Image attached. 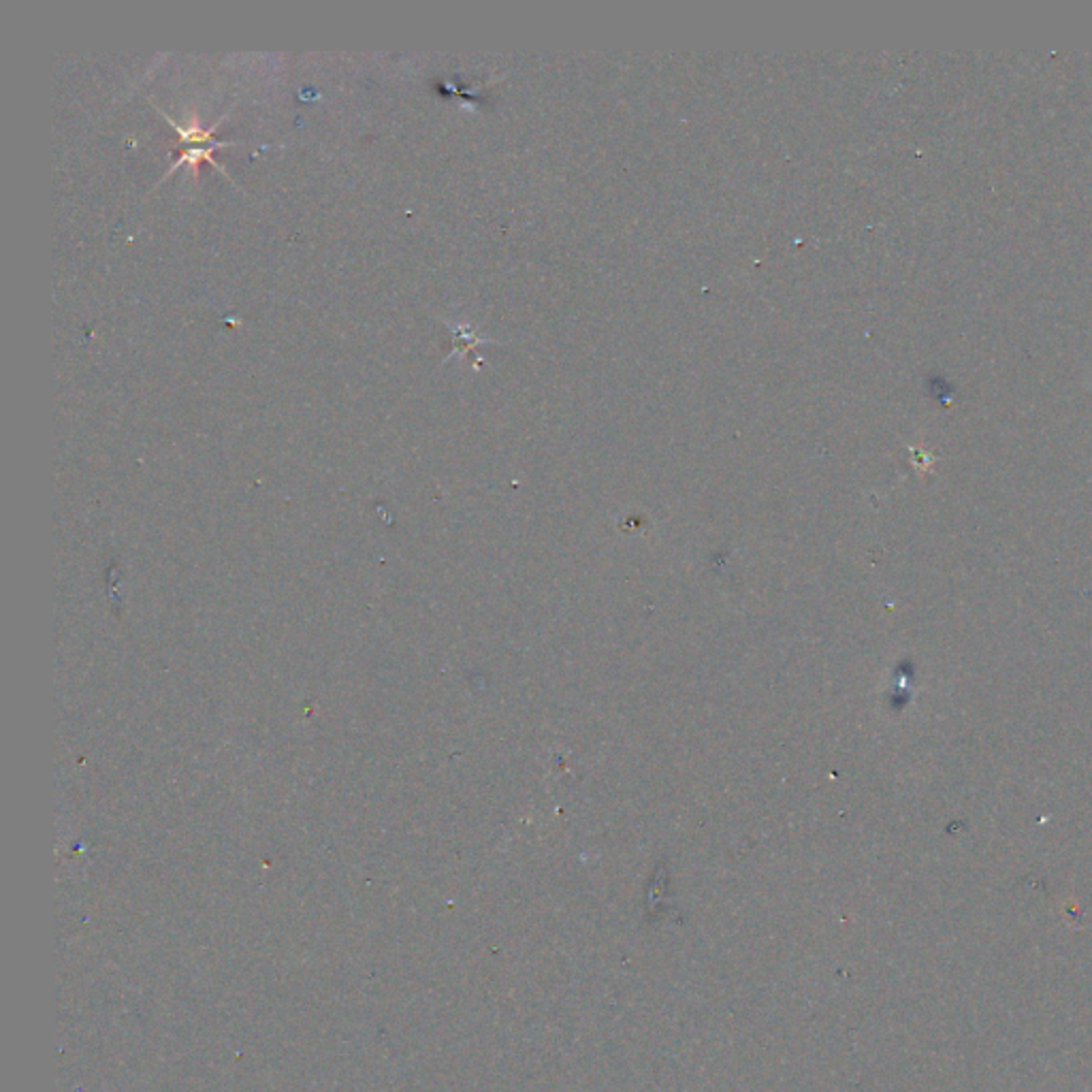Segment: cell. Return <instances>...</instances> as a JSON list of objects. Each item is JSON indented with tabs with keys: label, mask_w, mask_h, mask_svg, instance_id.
Here are the masks:
<instances>
[{
	"label": "cell",
	"mask_w": 1092,
	"mask_h": 1092,
	"mask_svg": "<svg viewBox=\"0 0 1092 1092\" xmlns=\"http://www.w3.org/2000/svg\"><path fill=\"white\" fill-rule=\"evenodd\" d=\"M226 146H235V143L233 141H216V143H209V146L186 148V150L180 154V158H177V161L169 167V171L165 173V177H169L171 173H175L182 165H190V169H192V173H195V177H196V171H199V162H203V161L211 162V165H214L216 169H218L220 173H224V175H226L224 167H220L218 162H216V158H214V152L216 150H223V148H226Z\"/></svg>",
	"instance_id": "obj_1"
},
{
	"label": "cell",
	"mask_w": 1092,
	"mask_h": 1092,
	"mask_svg": "<svg viewBox=\"0 0 1092 1092\" xmlns=\"http://www.w3.org/2000/svg\"><path fill=\"white\" fill-rule=\"evenodd\" d=\"M158 112H161V109H158ZM162 115H165V113H162ZM165 120H167V122H169V127L175 128V133L180 134V141L182 143H189V148L196 146V143H199V146H209V143H216V139L211 137V134H214L216 128H218L220 122H223V120H218V122L211 124V127L205 128L203 124H201V120L196 118L195 113L190 115V120H189V124H186V127H180V124H177V122H173L169 115H165Z\"/></svg>",
	"instance_id": "obj_2"
}]
</instances>
